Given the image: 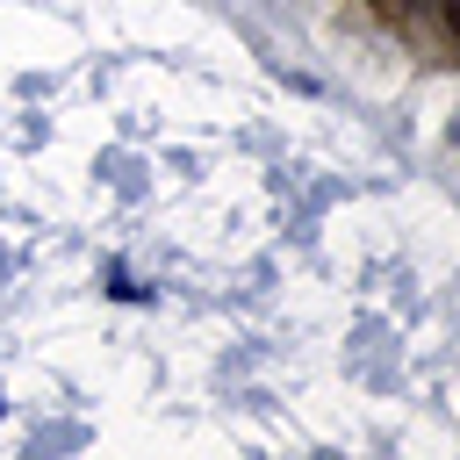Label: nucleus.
I'll return each instance as SVG.
<instances>
[{
  "mask_svg": "<svg viewBox=\"0 0 460 460\" xmlns=\"http://www.w3.org/2000/svg\"><path fill=\"white\" fill-rule=\"evenodd\" d=\"M438 14H446V29L460 36V0H438Z\"/></svg>",
  "mask_w": 460,
  "mask_h": 460,
  "instance_id": "nucleus-1",
  "label": "nucleus"
},
{
  "mask_svg": "<svg viewBox=\"0 0 460 460\" xmlns=\"http://www.w3.org/2000/svg\"><path fill=\"white\" fill-rule=\"evenodd\" d=\"M395 7H424V0H395Z\"/></svg>",
  "mask_w": 460,
  "mask_h": 460,
  "instance_id": "nucleus-2",
  "label": "nucleus"
},
{
  "mask_svg": "<svg viewBox=\"0 0 460 460\" xmlns=\"http://www.w3.org/2000/svg\"><path fill=\"white\" fill-rule=\"evenodd\" d=\"M381 7H395V0H381Z\"/></svg>",
  "mask_w": 460,
  "mask_h": 460,
  "instance_id": "nucleus-3",
  "label": "nucleus"
}]
</instances>
